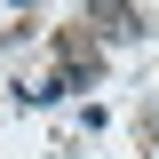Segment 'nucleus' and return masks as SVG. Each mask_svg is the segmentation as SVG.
Returning a JSON list of instances; mask_svg holds the SVG:
<instances>
[]
</instances>
